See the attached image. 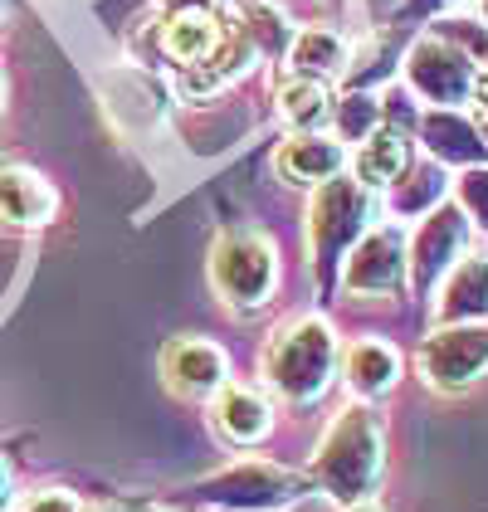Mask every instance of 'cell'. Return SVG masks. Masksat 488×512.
<instances>
[{
    "instance_id": "obj_1",
    "label": "cell",
    "mask_w": 488,
    "mask_h": 512,
    "mask_svg": "<svg viewBox=\"0 0 488 512\" xmlns=\"http://www.w3.org/2000/svg\"><path fill=\"white\" fill-rule=\"evenodd\" d=\"M313 473L337 503H357L381 478V430L366 410H342V420L327 430Z\"/></svg>"
},
{
    "instance_id": "obj_2",
    "label": "cell",
    "mask_w": 488,
    "mask_h": 512,
    "mask_svg": "<svg viewBox=\"0 0 488 512\" xmlns=\"http://www.w3.org/2000/svg\"><path fill=\"white\" fill-rule=\"evenodd\" d=\"M332 361H337V342H332V327L323 317H303L284 327L269 352H264V376L269 386L288 400H313L323 395V386L332 381Z\"/></svg>"
},
{
    "instance_id": "obj_3",
    "label": "cell",
    "mask_w": 488,
    "mask_h": 512,
    "mask_svg": "<svg viewBox=\"0 0 488 512\" xmlns=\"http://www.w3.org/2000/svg\"><path fill=\"white\" fill-rule=\"evenodd\" d=\"M210 278L220 288L225 303L235 308H259L269 293H274V249L269 239L254 235V230H235V235H220L210 249Z\"/></svg>"
},
{
    "instance_id": "obj_4",
    "label": "cell",
    "mask_w": 488,
    "mask_h": 512,
    "mask_svg": "<svg viewBox=\"0 0 488 512\" xmlns=\"http://www.w3.org/2000/svg\"><path fill=\"white\" fill-rule=\"evenodd\" d=\"M420 371L435 391H464L488 371V327L484 322H464L445 327L420 347Z\"/></svg>"
},
{
    "instance_id": "obj_5",
    "label": "cell",
    "mask_w": 488,
    "mask_h": 512,
    "mask_svg": "<svg viewBox=\"0 0 488 512\" xmlns=\"http://www.w3.org/2000/svg\"><path fill=\"white\" fill-rule=\"evenodd\" d=\"M406 74H410V83H415L430 103H440V108H454V103H464V98L474 93V69H469V59L449 40H420L410 49Z\"/></svg>"
},
{
    "instance_id": "obj_6",
    "label": "cell",
    "mask_w": 488,
    "mask_h": 512,
    "mask_svg": "<svg viewBox=\"0 0 488 512\" xmlns=\"http://www.w3.org/2000/svg\"><path fill=\"white\" fill-rule=\"evenodd\" d=\"M401 274H406V235L381 225V230H366L357 239L342 278H347L352 293H386V288L401 283Z\"/></svg>"
},
{
    "instance_id": "obj_7",
    "label": "cell",
    "mask_w": 488,
    "mask_h": 512,
    "mask_svg": "<svg viewBox=\"0 0 488 512\" xmlns=\"http://www.w3.org/2000/svg\"><path fill=\"white\" fill-rule=\"evenodd\" d=\"M366 225V191L357 181H327V191L313 205V244L318 254H337L352 235H362Z\"/></svg>"
},
{
    "instance_id": "obj_8",
    "label": "cell",
    "mask_w": 488,
    "mask_h": 512,
    "mask_svg": "<svg viewBox=\"0 0 488 512\" xmlns=\"http://www.w3.org/2000/svg\"><path fill=\"white\" fill-rule=\"evenodd\" d=\"M166 386H176L181 395H210L225 386V356L210 342H171L162 352Z\"/></svg>"
},
{
    "instance_id": "obj_9",
    "label": "cell",
    "mask_w": 488,
    "mask_h": 512,
    "mask_svg": "<svg viewBox=\"0 0 488 512\" xmlns=\"http://www.w3.org/2000/svg\"><path fill=\"white\" fill-rule=\"evenodd\" d=\"M54 191L30 166H0V220L5 225H44L54 220Z\"/></svg>"
},
{
    "instance_id": "obj_10",
    "label": "cell",
    "mask_w": 488,
    "mask_h": 512,
    "mask_svg": "<svg viewBox=\"0 0 488 512\" xmlns=\"http://www.w3.org/2000/svg\"><path fill=\"white\" fill-rule=\"evenodd\" d=\"M459 244H464V215L449 205V210H435L430 220H425V230L415 239V283L420 288H430L435 274L454 264V254H459Z\"/></svg>"
},
{
    "instance_id": "obj_11",
    "label": "cell",
    "mask_w": 488,
    "mask_h": 512,
    "mask_svg": "<svg viewBox=\"0 0 488 512\" xmlns=\"http://www.w3.org/2000/svg\"><path fill=\"white\" fill-rule=\"evenodd\" d=\"M162 44L171 59H181V64L196 69L201 59H210V54L220 49V20H215L210 10H201V5H186V10H176V15L166 20Z\"/></svg>"
},
{
    "instance_id": "obj_12",
    "label": "cell",
    "mask_w": 488,
    "mask_h": 512,
    "mask_svg": "<svg viewBox=\"0 0 488 512\" xmlns=\"http://www.w3.org/2000/svg\"><path fill=\"white\" fill-rule=\"evenodd\" d=\"M342 142H332V137H318V132H303V137H293L284 152H279V171H284L288 181H332L337 171H342Z\"/></svg>"
},
{
    "instance_id": "obj_13",
    "label": "cell",
    "mask_w": 488,
    "mask_h": 512,
    "mask_svg": "<svg viewBox=\"0 0 488 512\" xmlns=\"http://www.w3.org/2000/svg\"><path fill=\"white\" fill-rule=\"evenodd\" d=\"M215 430L225 434L230 444L264 439V434H269V405H264V395L240 391V386L220 391V400H215Z\"/></svg>"
},
{
    "instance_id": "obj_14",
    "label": "cell",
    "mask_w": 488,
    "mask_h": 512,
    "mask_svg": "<svg viewBox=\"0 0 488 512\" xmlns=\"http://www.w3.org/2000/svg\"><path fill=\"white\" fill-rule=\"evenodd\" d=\"M406 161H410V147L401 132H391V127L371 132L362 142V152H357V181L362 186H391L406 171Z\"/></svg>"
},
{
    "instance_id": "obj_15",
    "label": "cell",
    "mask_w": 488,
    "mask_h": 512,
    "mask_svg": "<svg viewBox=\"0 0 488 512\" xmlns=\"http://www.w3.org/2000/svg\"><path fill=\"white\" fill-rule=\"evenodd\" d=\"M396 376H401V356L391 352L386 342H357L347 352V381H352V391L381 395V391H391Z\"/></svg>"
},
{
    "instance_id": "obj_16",
    "label": "cell",
    "mask_w": 488,
    "mask_h": 512,
    "mask_svg": "<svg viewBox=\"0 0 488 512\" xmlns=\"http://www.w3.org/2000/svg\"><path fill=\"white\" fill-rule=\"evenodd\" d=\"M288 64L298 69V79H327L347 64V49L332 30H303L288 44Z\"/></svg>"
},
{
    "instance_id": "obj_17",
    "label": "cell",
    "mask_w": 488,
    "mask_h": 512,
    "mask_svg": "<svg viewBox=\"0 0 488 512\" xmlns=\"http://www.w3.org/2000/svg\"><path fill=\"white\" fill-rule=\"evenodd\" d=\"M484 308H488V259H469L449 278V293H445V303H440V313L454 322V317H479Z\"/></svg>"
},
{
    "instance_id": "obj_18",
    "label": "cell",
    "mask_w": 488,
    "mask_h": 512,
    "mask_svg": "<svg viewBox=\"0 0 488 512\" xmlns=\"http://www.w3.org/2000/svg\"><path fill=\"white\" fill-rule=\"evenodd\" d=\"M244 40H249V49L254 54H264V59H279V54H288V20L284 10L274 5V0H254L249 10H244Z\"/></svg>"
},
{
    "instance_id": "obj_19",
    "label": "cell",
    "mask_w": 488,
    "mask_h": 512,
    "mask_svg": "<svg viewBox=\"0 0 488 512\" xmlns=\"http://www.w3.org/2000/svg\"><path fill=\"white\" fill-rule=\"evenodd\" d=\"M279 108H284V118L293 122V127L313 132L318 122H327L332 98H327L323 79H293V83H284V93H279Z\"/></svg>"
},
{
    "instance_id": "obj_20",
    "label": "cell",
    "mask_w": 488,
    "mask_h": 512,
    "mask_svg": "<svg viewBox=\"0 0 488 512\" xmlns=\"http://www.w3.org/2000/svg\"><path fill=\"white\" fill-rule=\"evenodd\" d=\"M425 137H430V147H435L440 157H479V142H474V132H469V127H464L459 118H449V113L425 118Z\"/></svg>"
},
{
    "instance_id": "obj_21",
    "label": "cell",
    "mask_w": 488,
    "mask_h": 512,
    "mask_svg": "<svg viewBox=\"0 0 488 512\" xmlns=\"http://www.w3.org/2000/svg\"><path fill=\"white\" fill-rule=\"evenodd\" d=\"M371 122H376V103H371V98H347V103H342V132H347V137H362Z\"/></svg>"
},
{
    "instance_id": "obj_22",
    "label": "cell",
    "mask_w": 488,
    "mask_h": 512,
    "mask_svg": "<svg viewBox=\"0 0 488 512\" xmlns=\"http://www.w3.org/2000/svg\"><path fill=\"white\" fill-rule=\"evenodd\" d=\"M459 196H464V205L479 215V225H488V171H469L464 186H459Z\"/></svg>"
},
{
    "instance_id": "obj_23",
    "label": "cell",
    "mask_w": 488,
    "mask_h": 512,
    "mask_svg": "<svg viewBox=\"0 0 488 512\" xmlns=\"http://www.w3.org/2000/svg\"><path fill=\"white\" fill-rule=\"evenodd\" d=\"M25 512H79V503L69 498V493H59V488H49V493H35Z\"/></svg>"
},
{
    "instance_id": "obj_24",
    "label": "cell",
    "mask_w": 488,
    "mask_h": 512,
    "mask_svg": "<svg viewBox=\"0 0 488 512\" xmlns=\"http://www.w3.org/2000/svg\"><path fill=\"white\" fill-rule=\"evenodd\" d=\"M474 93H479V103L488 108V64L479 69V74H474Z\"/></svg>"
},
{
    "instance_id": "obj_25",
    "label": "cell",
    "mask_w": 488,
    "mask_h": 512,
    "mask_svg": "<svg viewBox=\"0 0 488 512\" xmlns=\"http://www.w3.org/2000/svg\"><path fill=\"white\" fill-rule=\"evenodd\" d=\"M5 503H10V469L0 464V512H5Z\"/></svg>"
},
{
    "instance_id": "obj_26",
    "label": "cell",
    "mask_w": 488,
    "mask_h": 512,
    "mask_svg": "<svg viewBox=\"0 0 488 512\" xmlns=\"http://www.w3.org/2000/svg\"><path fill=\"white\" fill-rule=\"evenodd\" d=\"M0 103H5V79H0Z\"/></svg>"
},
{
    "instance_id": "obj_27",
    "label": "cell",
    "mask_w": 488,
    "mask_h": 512,
    "mask_svg": "<svg viewBox=\"0 0 488 512\" xmlns=\"http://www.w3.org/2000/svg\"><path fill=\"white\" fill-rule=\"evenodd\" d=\"M484 20H488V0H484Z\"/></svg>"
},
{
    "instance_id": "obj_28",
    "label": "cell",
    "mask_w": 488,
    "mask_h": 512,
    "mask_svg": "<svg viewBox=\"0 0 488 512\" xmlns=\"http://www.w3.org/2000/svg\"><path fill=\"white\" fill-rule=\"evenodd\" d=\"M0 15H5V0H0Z\"/></svg>"
},
{
    "instance_id": "obj_29",
    "label": "cell",
    "mask_w": 488,
    "mask_h": 512,
    "mask_svg": "<svg viewBox=\"0 0 488 512\" xmlns=\"http://www.w3.org/2000/svg\"><path fill=\"white\" fill-rule=\"evenodd\" d=\"M103 512H118V508H103Z\"/></svg>"
}]
</instances>
